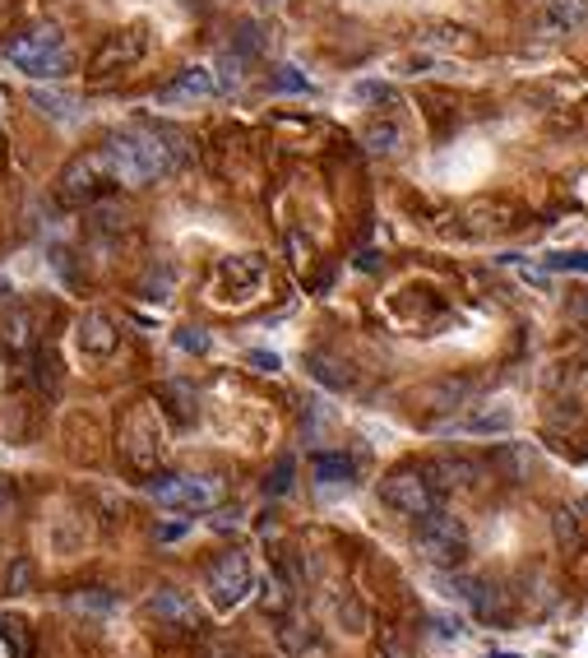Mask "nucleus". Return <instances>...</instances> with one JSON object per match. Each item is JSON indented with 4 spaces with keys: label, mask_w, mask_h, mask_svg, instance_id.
<instances>
[{
    "label": "nucleus",
    "mask_w": 588,
    "mask_h": 658,
    "mask_svg": "<svg viewBox=\"0 0 588 658\" xmlns=\"http://www.w3.org/2000/svg\"><path fill=\"white\" fill-rule=\"evenodd\" d=\"M103 158L116 181H130V186H149V181L176 172L186 162V139H176L167 130H116L103 144Z\"/></svg>",
    "instance_id": "obj_1"
},
{
    "label": "nucleus",
    "mask_w": 588,
    "mask_h": 658,
    "mask_svg": "<svg viewBox=\"0 0 588 658\" xmlns=\"http://www.w3.org/2000/svg\"><path fill=\"white\" fill-rule=\"evenodd\" d=\"M417 552L431 566L454 570L463 557H468V529H463L459 515L436 505V510H427V515H417Z\"/></svg>",
    "instance_id": "obj_2"
},
{
    "label": "nucleus",
    "mask_w": 588,
    "mask_h": 658,
    "mask_svg": "<svg viewBox=\"0 0 588 658\" xmlns=\"http://www.w3.org/2000/svg\"><path fill=\"white\" fill-rule=\"evenodd\" d=\"M269 283V264L259 255H222L213 264V278H209V297L218 306H246L265 293Z\"/></svg>",
    "instance_id": "obj_3"
},
{
    "label": "nucleus",
    "mask_w": 588,
    "mask_h": 658,
    "mask_svg": "<svg viewBox=\"0 0 588 658\" xmlns=\"http://www.w3.org/2000/svg\"><path fill=\"white\" fill-rule=\"evenodd\" d=\"M5 56H10L14 70H24L33 79H60L70 70V51L56 37V28H33L24 37H14V43L5 47Z\"/></svg>",
    "instance_id": "obj_4"
},
{
    "label": "nucleus",
    "mask_w": 588,
    "mask_h": 658,
    "mask_svg": "<svg viewBox=\"0 0 588 658\" xmlns=\"http://www.w3.org/2000/svg\"><path fill=\"white\" fill-rule=\"evenodd\" d=\"M380 501L390 510H398V515L417 520V515H427V510H436L440 491L431 487L427 468H394L380 478Z\"/></svg>",
    "instance_id": "obj_5"
},
{
    "label": "nucleus",
    "mask_w": 588,
    "mask_h": 658,
    "mask_svg": "<svg viewBox=\"0 0 588 658\" xmlns=\"http://www.w3.org/2000/svg\"><path fill=\"white\" fill-rule=\"evenodd\" d=\"M149 497L167 510H209L218 505V478H195V473H158L149 478Z\"/></svg>",
    "instance_id": "obj_6"
},
{
    "label": "nucleus",
    "mask_w": 588,
    "mask_h": 658,
    "mask_svg": "<svg viewBox=\"0 0 588 658\" xmlns=\"http://www.w3.org/2000/svg\"><path fill=\"white\" fill-rule=\"evenodd\" d=\"M107 181H112V168H107L103 149H97V153H79L70 168L60 172L56 195H60V204H93V200H103Z\"/></svg>",
    "instance_id": "obj_7"
},
{
    "label": "nucleus",
    "mask_w": 588,
    "mask_h": 658,
    "mask_svg": "<svg viewBox=\"0 0 588 658\" xmlns=\"http://www.w3.org/2000/svg\"><path fill=\"white\" fill-rule=\"evenodd\" d=\"M251 589H255V570H251V561L241 557V552H222V557L209 566V599H213V607L228 612L236 603H246Z\"/></svg>",
    "instance_id": "obj_8"
},
{
    "label": "nucleus",
    "mask_w": 588,
    "mask_h": 658,
    "mask_svg": "<svg viewBox=\"0 0 588 658\" xmlns=\"http://www.w3.org/2000/svg\"><path fill=\"white\" fill-rule=\"evenodd\" d=\"M149 51V33L144 28H120L107 37V47L93 56V74H120L126 66H135Z\"/></svg>",
    "instance_id": "obj_9"
},
{
    "label": "nucleus",
    "mask_w": 588,
    "mask_h": 658,
    "mask_svg": "<svg viewBox=\"0 0 588 658\" xmlns=\"http://www.w3.org/2000/svg\"><path fill=\"white\" fill-rule=\"evenodd\" d=\"M158 455H162V445H158L153 418L144 413V408H139V413H130V418H126V459H130L139 473H153Z\"/></svg>",
    "instance_id": "obj_10"
},
{
    "label": "nucleus",
    "mask_w": 588,
    "mask_h": 658,
    "mask_svg": "<svg viewBox=\"0 0 588 658\" xmlns=\"http://www.w3.org/2000/svg\"><path fill=\"white\" fill-rule=\"evenodd\" d=\"M538 33L542 37H561V33H575L588 24V0H542L538 5Z\"/></svg>",
    "instance_id": "obj_11"
},
{
    "label": "nucleus",
    "mask_w": 588,
    "mask_h": 658,
    "mask_svg": "<svg viewBox=\"0 0 588 658\" xmlns=\"http://www.w3.org/2000/svg\"><path fill=\"white\" fill-rule=\"evenodd\" d=\"M213 93H218V74L209 66H186L167 89L158 93V102H162V107H172V102H195V98H213Z\"/></svg>",
    "instance_id": "obj_12"
},
{
    "label": "nucleus",
    "mask_w": 588,
    "mask_h": 658,
    "mask_svg": "<svg viewBox=\"0 0 588 658\" xmlns=\"http://www.w3.org/2000/svg\"><path fill=\"white\" fill-rule=\"evenodd\" d=\"M482 473H486V464H482V459L445 455V459H436V464L427 468V478H431V487H436V491H450V487H477V482H482Z\"/></svg>",
    "instance_id": "obj_13"
},
{
    "label": "nucleus",
    "mask_w": 588,
    "mask_h": 658,
    "mask_svg": "<svg viewBox=\"0 0 588 658\" xmlns=\"http://www.w3.org/2000/svg\"><path fill=\"white\" fill-rule=\"evenodd\" d=\"M468 607L482 616V622H491V626H505V622H510V612H514V603H510V589H505V584H496V580H473Z\"/></svg>",
    "instance_id": "obj_14"
},
{
    "label": "nucleus",
    "mask_w": 588,
    "mask_h": 658,
    "mask_svg": "<svg viewBox=\"0 0 588 658\" xmlns=\"http://www.w3.org/2000/svg\"><path fill=\"white\" fill-rule=\"evenodd\" d=\"M74 339H79V348H84L89 357H107L112 348H116V325H112V316H103V311H89L84 320H79Z\"/></svg>",
    "instance_id": "obj_15"
},
{
    "label": "nucleus",
    "mask_w": 588,
    "mask_h": 658,
    "mask_svg": "<svg viewBox=\"0 0 588 658\" xmlns=\"http://www.w3.org/2000/svg\"><path fill=\"white\" fill-rule=\"evenodd\" d=\"M149 616H158V622H167V626H195V607L181 589H158L149 599Z\"/></svg>",
    "instance_id": "obj_16"
},
{
    "label": "nucleus",
    "mask_w": 588,
    "mask_h": 658,
    "mask_svg": "<svg viewBox=\"0 0 588 658\" xmlns=\"http://www.w3.org/2000/svg\"><path fill=\"white\" fill-rule=\"evenodd\" d=\"M311 473H315L320 482L338 487V482H352L357 478V459L343 455V450H315V455H311Z\"/></svg>",
    "instance_id": "obj_17"
},
{
    "label": "nucleus",
    "mask_w": 588,
    "mask_h": 658,
    "mask_svg": "<svg viewBox=\"0 0 588 658\" xmlns=\"http://www.w3.org/2000/svg\"><path fill=\"white\" fill-rule=\"evenodd\" d=\"M158 399H162V408L172 413L176 427H190V422H195V389H190L186 380H167V385L158 389Z\"/></svg>",
    "instance_id": "obj_18"
},
{
    "label": "nucleus",
    "mask_w": 588,
    "mask_h": 658,
    "mask_svg": "<svg viewBox=\"0 0 588 658\" xmlns=\"http://www.w3.org/2000/svg\"><path fill=\"white\" fill-rule=\"evenodd\" d=\"M306 366H311V376H315L324 389H334V395L352 389V372H348V362H338V357H329V353H311V357H306Z\"/></svg>",
    "instance_id": "obj_19"
},
{
    "label": "nucleus",
    "mask_w": 588,
    "mask_h": 658,
    "mask_svg": "<svg viewBox=\"0 0 588 658\" xmlns=\"http://www.w3.org/2000/svg\"><path fill=\"white\" fill-rule=\"evenodd\" d=\"M28 102H33V107L43 112L47 121H74V116H79V102H74L70 93H60V89H33Z\"/></svg>",
    "instance_id": "obj_20"
},
{
    "label": "nucleus",
    "mask_w": 588,
    "mask_h": 658,
    "mask_svg": "<svg viewBox=\"0 0 588 658\" xmlns=\"http://www.w3.org/2000/svg\"><path fill=\"white\" fill-rule=\"evenodd\" d=\"M491 464L510 482H523V478H529V468H533V455H529V445H500L496 455H491Z\"/></svg>",
    "instance_id": "obj_21"
},
{
    "label": "nucleus",
    "mask_w": 588,
    "mask_h": 658,
    "mask_svg": "<svg viewBox=\"0 0 588 658\" xmlns=\"http://www.w3.org/2000/svg\"><path fill=\"white\" fill-rule=\"evenodd\" d=\"M473 389H477V380H440L436 389H431V408H445V413H454V408H463L473 399Z\"/></svg>",
    "instance_id": "obj_22"
},
{
    "label": "nucleus",
    "mask_w": 588,
    "mask_h": 658,
    "mask_svg": "<svg viewBox=\"0 0 588 658\" xmlns=\"http://www.w3.org/2000/svg\"><path fill=\"white\" fill-rule=\"evenodd\" d=\"M361 144H367L371 153H394L398 144H403V130H398V121H371V126L361 130Z\"/></svg>",
    "instance_id": "obj_23"
},
{
    "label": "nucleus",
    "mask_w": 588,
    "mask_h": 658,
    "mask_svg": "<svg viewBox=\"0 0 588 658\" xmlns=\"http://www.w3.org/2000/svg\"><path fill=\"white\" fill-rule=\"evenodd\" d=\"M0 580H5V593H28V584H33V561L24 557V552H14V557H5Z\"/></svg>",
    "instance_id": "obj_24"
},
{
    "label": "nucleus",
    "mask_w": 588,
    "mask_h": 658,
    "mask_svg": "<svg viewBox=\"0 0 588 658\" xmlns=\"http://www.w3.org/2000/svg\"><path fill=\"white\" fill-rule=\"evenodd\" d=\"M33 380H37V389L56 395V385H60V357L51 353V348H37V353H33Z\"/></svg>",
    "instance_id": "obj_25"
},
{
    "label": "nucleus",
    "mask_w": 588,
    "mask_h": 658,
    "mask_svg": "<svg viewBox=\"0 0 588 658\" xmlns=\"http://www.w3.org/2000/svg\"><path fill=\"white\" fill-rule=\"evenodd\" d=\"M552 533H556V543H561L565 552H579V543H584L575 510H556V515H552Z\"/></svg>",
    "instance_id": "obj_26"
},
{
    "label": "nucleus",
    "mask_w": 588,
    "mask_h": 658,
    "mask_svg": "<svg viewBox=\"0 0 588 658\" xmlns=\"http://www.w3.org/2000/svg\"><path fill=\"white\" fill-rule=\"evenodd\" d=\"M70 607H74V612L107 616V612L116 607V593H112V589H84V593H74V599H70Z\"/></svg>",
    "instance_id": "obj_27"
},
{
    "label": "nucleus",
    "mask_w": 588,
    "mask_h": 658,
    "mask_svg": "<svg viewBox=\"0 0 588 658\" xmlns=\"http://www.w3.org/2000/svg\"><path fill=\"white\" fill-rule=\"evenodd\" d=\"M172 283H176V270H172V264H153L149 278H144V297H149V302H162V297L172 293Z\"/></svg>",
    "instance_id": "obj_28"
},
{
    "label": "nucleus",
    "mask_w": 588,
    "mask_h": 658,
    "mask_svg": "<svg viewBox=\"0 0 588 658\" xmlns=\"http://www.w3.org/2000/svg\"><path fill=\"white\" fill-rule=\"evenodd\" d=\"M546 270H552V274H588V246H584V251L546 255Z\"/></svg>",
    "instance_id": "obj_29"
},
{
    "label": "nucleus",
    "mask_w": 588,
    "mask_h": 658,
    "mask_svg": "<svg viewBox=\"0 0 588 658\" xmlns=\"http://www.w3.org/2000/svg\"><path fill=\"white\" fill-rule=\"evenodd\" d=\"M292 473H297L292 455H282V459L274 464V473H269V482H265L269 497H288V491H292Z\"/></svg>",
    "instance_id": "obj_30"
},
{
    "label": "nucleus",
    "mask_w": 588,
    "mask_h": 658,
    "mask_svg": "<svg viewBox=\"0 0 588 658\" xmlns=\"http://www.w3.org/2000/svg\"><path fill=\"white\" fill-rule=\"evenodd\" d=\"M172 339H176L181 353H195V357H199V353H209V334H205V329H195V325H181Z\"/></svg>",
    "instance_id": "obj_31"
},
{
    "label": "nucleus",
    "mask_w": 588,
    "mask_h": 658,
    "mask_svg": "<svg viewBox=\"0 0 588 658\" xmlns=\"http://www.w3.org/2000/svg\"><path fill=\"white\" fill-rule=\"evenodd\" d=\"M510 413H482V418H468L463 422V431H477V436H486V431H510Z\"/></svg>",
    "instance_id": "obj_32"
},
{
    "label": "nucleus",
    "mask_w": 588,
    "mask_h": 658,
    "mask_svg": "<svg viewBox=\"0 0 588 658\" xmlns=\"http://www.w3.org/2000/svg\"><path fill=\"white\" fill-rule=\"evenodd\" d=\"M427 47H473V37L463 28H431L427 33Z\"/></svg>",
    "instance_id": "obj_33"
},
{
    "label": "nucleus",
    "mask_w": 588,
    "mask_h": 658,
    "mask_svg": "<svg viewBox=\"0 0 588 658\" xmlns=\"http://www.w3.org/2000/svg\"><path fill=\"white\" fill-rule=\"evenodd\" d=\"M440 593H445V599H459V603H468L473 580H468V575H440Z\"/></svg>",
    "instance_id": "obj_34"
},
{
    "label": "nucleus",
    "mask_w": 588,
    "mask_h": 658,
    "mask_svg": "<svg viewBox=\"0 0 588 658\" xmlns=\"http://www.w3.org/2000/svg\"><path fill=\"white\" fill-rule=\"evenodd\" d=\"M5 339H10L14 348H24V343L33 339V325H28V316H24V311H14V316L5 320Z\"/></svg>",
    "instance_id": "obj_35"
},
{
    "label": "nucleus",
    "mask_w": 588,
    "mask_h": 658,
    "mask_svg": "<svg viewBox=\"0 0 588 658\" xmlns=\"http://www.w3.org/2000/svg\"><path fill=\"white\" fill-rule=\"evenodd\" d=\"M357 102H394V89L390 84H375V79H367V84H357L352 89Z\"/></svg>",
    "instance_id": "obj_36"
},
{
    "label": "nucleus",
    "mask_w": 588,
    "mask_h": 658,
    "mask_svg": "<svg viewBox=\"0 0 588 658\" xmlns=\"http://www.w3.org/2000/svg\"><path fill=\"white\" fill-rule=\"evenodd\" d=\"M274 89H278V93H306L311 84H306V79H301L292 66H282V70L274 74Z\"/></svg>",
    "instance_id": "obj_37"
},
{
    "label": "nucleus",
    "mask_w": 588,
    "mask_h": 658,
    "mask_svg": "<svg viewBox=\"0 0 588 658\" xmlns=\"http://www.w3.org/2000/svg\"><path fill=\"white\" fill-rule=\"evenodd\" d=\"M259 47H265V37H259V24H246V28H241V37H236V60H241V56H255Z\"/></svg>",
    "instance_id": "obj_38"
},
{
    "label": "nucleus",
    "mask_w": 588,
    "mask_h": 658,
    "mask_svg": "<svg viewBox=\"0 0 588 658\" xmlns=\"http://www.w3.org/2000/svg\"><path fill=\"white\" fill-rule=\"evenodd\" d=\"M259 603H265V612H282V603H288V589H282L278 580H265V593H259Z\"/></svg>",
    "instance_id": "obj_39"
},
{
    "label": "nucleus",
    "mask_w": 588,
    "mask_h": 658,
    "mask_svg": "<svg viewBox=\"0 0 588 658\" xmlns=\"http://www.w3.org/2000/svg\"><path fill=\"white\" fill-rule=\"evenodd\" d=\"M0 640L10 645V658H24V640H19V622H10V616H0Z\"/></svg>",
    "instance_id": "obj_40"
},
{
    "label": "nucleus",
    "mask_w": 588,
    "mask_h": 658,
    "mask_svg": "<svg viewBox=\"0 0 588 658\" xmlns=\"http://www.w3.org/2000/svg\"><path fill=\"white\" fill-rule=\"evenodd\" d=\"M246 362L255 366V372H265V376H274L278 366H282V362H278V353H265V348H251V353H246Z\"/></svg>",
    "instance_id": "obj_41"
},
{
    "label": "nucleus",
    "mask_w": 588,
    "mask_h": 658,
    "mask_svg": "<svg viewBox=\"0 0 588 658\" xmlns=\"http://www.w3.org/2000/svg\"><path fill=\"white\" fill-rule=\"evenodd\" d=\"M278 640H282V649H292V654H297V649H306V645H311V631H306V626H282Z\"/></svg>",
    "instance_id": "obj_42"
},
{
    "label": "nucleus",
    "mask_w": 588,
    "mask_h": 658,
    "mask_svg": "<svg viewBox=\"0 0 588 658\" xmlns=\"http://www.w3.org/2000/svg\"><path fill=\"white\" fill-rule=\"evenodd\" d=\"M338 616L348 622V631H367V612H361L352 599H343V603H338Z\"/></svg>",
    "instance_id": "obj_43"
},
{
    "label": "nucleus",
    "mask_w": 588,
    "mask_h": 658,
    "mask_svg": "<svg viewBox=\"0 0 588 658\" xmlns=\"http://www.w3.org/2000/svg\"><path fill=\"white\" fill-rule=\"evenodd\" d=\"M51 264H56V274H60V278H70V283L79 278V274H74V260H70V251H60V246L51 251Z\"/></svg>",
    "instance_id": "obj_44"
},
{
    "label": "nucleus",
    "mask_w": 588,
    "mask_h": 658,
    "mask_svg": "<svg viewBox=\"0 0 588 658\" xmlns=\"http://www.w3.org/2000/svg\"><path fill=\"white\" fill-rule=\"evenodd\" d=\"M463 626H459V616H436V635H445V640H450V635H459Z\"/></svg>",
    "instance_id": "obj_45"
},
{
    "label": "nucleus",
    "mask_w": 588,
    "mask_h": 658,
    "mask_svg": "<svg viewBox=\"0 0 588 658\" xmlns=\"http://www.w3.org/2000/svg\"><path fill=\"white\" fill-rule=\"evenodd\" d=\"M158 538H162V543H176V538H186V524H162V529H158Z\"/></svg>",
    "instance_id": "obj_46"
},
{
    "label": "nucleus",
    "mask_w": 588,
    "mask_h": 658,
    "mask_svg": "<svg viewBox=\"0 0 588 658\" xmlns=\"http://www.w3.org/2000/svg\"><path fill=\"white\" fill-rule=\"evenodd\" d=\"M570 316H575V320H584V325H588V293H579V297H575V302H570Z\"/></svg>",
    "instance_id": "obj_47"
},
{
    "label": "nucleus",
    "mask_w": 588,
    "mask_h": 658,
    "mask_svg": "<svg viewBox=\"0 0 588 658\" xmlns=\"http://www.w3.org/2000/svg\"><path fill=\"white\" fill-rule=\"evenodd\" d=\"M213 524H218V529H236V524H241V510H222Z\"/></svg>",
    "instance_id": "obj_48"
},
{
    "label": "nucleus",
    "mask_w": 588,
    "mask_h": 658,
    "mask_svg": "<svg viewBox=\"0 0 588 658\" xmlns=\"http://www.w3.org/2000/svg\"><path fill=\"white\" fill-rule=\"evenodd\" d=\"M486 658H523V654H510V649H491Z\"/></svg>",
    "instance_id": "obj_49"
},
{
    "label": "nucleus",
    "mask_w": 588,
    "mask_h": 658,
    "mask_svg": "<svg viewBox=\"0 0 588 658\" xmlns=\"http://www.w3.org/2000/svg\"><path fill=\"white\" fill-rule=\"evenodd\" d=\"M0 297H10V287H5V278H0Z\"/></svg>",
    "instance_id": "obj_50"
}]
</instances>
